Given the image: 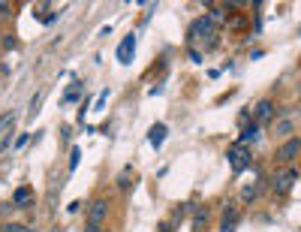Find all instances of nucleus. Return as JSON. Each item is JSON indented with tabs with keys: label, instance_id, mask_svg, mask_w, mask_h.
<instances>
[{
	"label": "nucleus",
	"instance_id": "1",
	"mask_svg": "<svg viewBox=\"0 0 301 232\" xmlns=\"http://www.w3.org/2000/svg\"><path fill=\"white\" fill-rule=\"evenodd\" d=\"M187 39H190V42H193V39H202V42H205V48H214V45L220 42V31L208 21V15H202V18H196V21L190 24Z\"/></svg>",
	"mask_w": 301,
	"mask_h": 232
},
{
	"label": "nucleus",
	"instance_id": "2",
	"mask_svg": "<svg viewBox=\"0 0 301 232\" xmlns=\"http://www.w3.org/2000/svg\"><path fill=\"white\" fill-rule=\"evenodd\" d=\"M295 181H298V169L289 166V169H283V172H277V175L271 178V193H274V196H286V193L295 187Z\"/></svg>",
	"mask_w": 301,
	"mask_h": 232
},
{
	"label": "nucleus",
	"instance_id": "3",
	"mask_svg": "<svg viewBox=\"0 0 301 232\" xmlns=\"http://www.w3.org/2000/svg\"><path fill=\"white\" fill-rule=\"evenodd\" d=\"M226 160H229V166H232V172H244L247 166L253 163V154H250V148H247V145L235 142L232 148L226 151Z\"/></svg>",
	"mask_w": 301,
	"mask_h": 232
},
{
	"label": "nucleus",
	"instance_id": "4",
	"mask_svg": "<svg viewBox=\"0 0 301 232\" xmlns=\"http://www.w3.org/2000/svg\"><path fill=\"white\" fill-rule=\"evenodd\" d=\"M298 154H301V139H298V136H292V139H286V142L277 148V154H274V157H277L280 163H292Z\"/></svg>",
	"mask_w": 301,
	"mask_h": 232
},
{
	"label": "nucleus",
	"instance_id": "5",
	"mask_svg": "<svg viewBox=\"0 0 301 232\" xmlns=\"http://www.w3.org/2000/svg\"><path fill=\"white\" fill-rule=\"evenodd\" d=\"M277 115V106L271 99H259L253 106V124H271V118Z\"/></svg>",
	"mask_w": 301,
	"mask_h": 232
},
{
	"label": "nucleus",
	"instance_id": "6",
	"mask_svg": "<svg viewBox=\"0 0 301 232\" xmlns=\"http://www.w3.org/2000/svg\"><path fill=\"white\" fill-rule=\"evenodd\" d=\"M133 58H135V33H127L121 39V45H118V61L121 64H133Z\"/></svg>",
	"mask_w": 301,
	"mask_h": 232
},
{
	"label": "nucleus",
	"instance_id": "7",
	"mask_svg": "<svg viewBox=\"0 0 301 232\" xmlns=\"http://www.w3.org/2000/svg\"><path fill=\"white\" fill-rule=\"evenodd\" d=\"M105 214H108V202H105V199L91 202V211H88V226H100L102 220H105Z\"/></svg>",
	"mask_w": 301,
	"mask_h": 232
},
{
	"label": "nucleus",
	"instance_id": "8",
	"mask_svg": "<svg viewBox=\"0 0 301 232\" xmlns=\"http://www.w3.org/2000/svg\"><path fill=\"white\" fill-rule=\"evenodd\" d=\"M31 202H34V190L31 187H18L12 193V208H28Z\"/></svg>",
	"mask_w": 301,
	"mask_h": 232
},
{
	"label": "nucleus",
	"instance_id": "9",
	"mask_svg": "<svg viewBox=\"0 0 301 232\" xmlns=\"http://www.w3.org/2000/svg\"><path fill=\"white\" fill-rule=\"evenodd\" d=\"M292 130H295V121H292L289 115H283V118L274 124V133H277L280 139H292Z\"/></svg>",
	"mask_w": 301,
	"mask_h": 232
},
{
	"label": "nucleus",
	"instance_id": "10",
	"mask_svg": "<svg viewBox=\"0 0 301 232\" xmlns=\"http://www.w3.org/2000/svg\"><path fill=\"white\" fill-rule=\"evenodd\" d=\"M166 124H154V127H151V133H148V142H151V145H154V148H160V145H163V142H166Z\"/></svg>",
	"mask_w": 301,
	"mask_h": 232
},
{
	"label": "nucleus",
	"instance_id": "11",
	"mask_svg": "<svg viewBox=\"0 0 301 232\" xmlns=\"http://www.w3.org/2000/svg\"><path fill=\"white\" fill-rule=\"evenodd\" d=\"M256 139H259V124H247V127L241 130V136H238V142L247 145V148H250V142H256Z\"/></svg>",
	"mask_w": 301,
	"mask_h": 232
},
{
	"label": "nucleus",
	"instance_id": "12",
	"mask_svg": "<svg viewBox=\"0 0 301 232\" xmlns=\"http://www.w3.org/2000/svg\"><path fill=\"white\" fill-rule=\"evenodd\" d=\"M208 220H211V211H208V208H199V211L193 214V229L202 232L205 226H208Z\"/></svg>",
	"mask_w": 301,
	"mask_h": 232
},
{
	"label": "nucleus",
	"instance_id": "13",
	"mask_svg": "<svg viewBox=\"0 0 301 232\" xmlns=\"http://www.w3.org/2000/svg\"><path fill=\"white\" fill-rule=\"evenodd\" d=\"M208 21L217 28V24H223L226 21V3L223 6H211V12H208Z\"/></svg>",
	"mask_w": 301,
	"mask_h": 232
},
{
	"label": "nucleus",
	"instance_id": "14",
	"mask_svg": "<svg viewBox=\"0 0 301 232\" xmlns=\"http://www.w3.org/2000/svg\"><path fill=\"white\" fill-rule=\"evenodd\" d=\"M118 187H121V190H130V187H133V169H124V172L118 175Z\"/></svg>",
	"mask_w": 301,
	"mask_h": 232
},
{
	"label": "nucleus",
	"instance_id": "15",
	"mask_svg": "<svg viewBox=\"0 0 301 232\" xmlns=\"http://www.w3.org/2000/svg\"><path fill=\"white\" fill-rule=\"evenodd\" d=\"M0 232H31V226H24V223H0Z\"/></svg>",
	"mask_w": 301,
	"mask_h": 232
},
{
	"label": "nucleus",
	"instance_id": "16",
	"mask_svg": "<svg viewBox=\"0 0 301 232\" xmlns=\"http://www.w3.org/2000/svg\"><path fill=\"white\" fill-rule=\"evenodd\" d=\"M256 193H259V184H253V187H244L241 199H244V202H253V199H256Z\"/></svg>",
	"mask_w": 301,
	"mask_h": 232
},
{
	"label": "nucleus",
	"instance_id": "17",
	"mask_svg": "<svg viewBox=\"0 0 301 232\" xmlns=\"http://www.w3.org/2000/svg\"><path fill=\"white\" fill-rule=\"evenodd\" d=\"M78 97H81V85H75V88H69V94L64 97V106H69L72 99H78Z\"/></svg>",
	"mask_w": 301,
	"mask_h": 232
},
{
	"label": "nucleus",
	"instance_id": "18",
	"mask_svg": "<svg viewBox=\"0 0 301 232\" xmlns=\"http://www.w3.org/2000/svg\"><path fill=\"white\" fill-rule=\"evenodd\" d=\"M78 160H81V148H72V157H69V172H75Z\"/></svg>",
	"mask_w": 301,
	"mask_h": 232
},
{
	"label": "nucleus",
	"instance_id": "19",
	"mask_svg": "<svg viewBox=\"0 0 301 232\" xmlns=\"http://www.w3.org/2000/svg\"><path fill=\"white\" fill-rule=\"evenodd\" d=\"M12 121H15V115H3V118H0V136H3L6 127H12Z\"/></svg>",
	"mask_w": 301,
	"mask_h": 232
},
{
	"label": "nucleus",
	"instance_id": "20",
	"mask_svg": "<svg viewBox=\"0 0 301 232\" xmlns=\"http://www.w3.org/2000/svg\"><path fill=\"white\" fill-rule=\"evenodd\" d=\"M235 223H238V220H223V223H220V232H235Z\"/></svg>",
	"mask_w": 301,
	"mask_h": 232
},
{
	"label": "nucleus",
	"instance_id": "21",
	"mask_svg": "<svg viewBox=\"0 0 301 232\" xmlns=\"http://www.w3.org/2000/svg\"><path fill=\"white\" fill-rule=\"evenodd\" d=\"M190 61H193V64H202V51H196V48H190Z\"/></svg>",
	"mask_w": 301,
	"mask_h": 232
},
{
	"label": "nucleus",
	"instance_id": "22",
	"mask_svg": "<svg viewBox=\"0 0 301 232\" xmlns=\"http://www.w3.org/2000/svg\"><path fill=\"white\" fill-rule=\"evenodd\" d=\"M0 18H9V3H0Z\"/></svg>",
	"mask_w": 301,
	"mask_h": 232
},
{
	"label": "nucleus",
	"instance_id": "23",
	"mask_svg": "<svg viewBox=\"0 0 301 232\" xmlns=\"http://www.w3.org/2000/svg\"><path fill=\"white\" fill-rule=\"evenodd\" d=\"M175 229V226H172V220H163V223H160V232H172Z\"/></svg>",
	"mask_w": 301,
	"mask_h": 232
},
{
	"label": "nucleus",
	"instance_id": "24",
	"mask_svg": "<svg viewBox=\"0 0 301 232\" xmlns=\"http://www.w3.org/2000/svg\"><path fill=\"white\" fill-rule=\"evenodd\" d=\"M298 66H301V64H298Z\"/></svg>",
	"mask_w": 301,
	"mask_h": 232
}]
</instances>
